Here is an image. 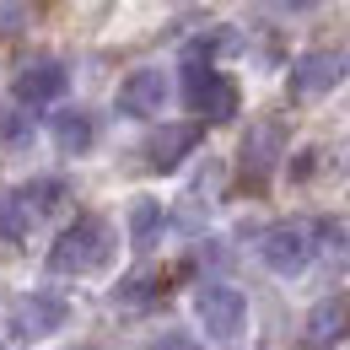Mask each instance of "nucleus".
I'll return each mask as SVG.
<instances>
[{
  "label": "nucleus",
  "instance_id": "1",
  "mask_svg": "<svg viewBox=\"0 0 350 350\" xmlns=\"http://www.w3.org/2000/svg\"><path fill=\"white\" fill-rule=\"evenodd\" d=\"M113 226L103 216H76L65 232H59V243L49 248V269L54 275H92V269H103V264L113 259Z\"/></svg>",
  "mask_w": 350,
  "mask_h": 350
},
{
  "label": "nucleus",
  "instance_id": "2",
  "mask_svg": "<svg viewBox=\"0 0 350 350\" xmlns=\"http://www.w3.org/2000/svg\"><path fill=\"white\" fill-rule=\"evenodd\" d=\"M194 323L205 329V340L232 345L248 329V297L237 286H200L194 291Z\"/></svg>",
  "mask_w": 350,
  "mask_h": 350
},
{
  "label": "nucleus",
  "instance_id": "3",
  "mask_svg": "<svg viewBox=\"0 0 350 350\" xmlns=\"http://www.w3.org/2000/svg\"><path fill=\"white\" fill-rule=\"evenodd\" d=\"M183 103L200 113V119H232L237 113V87L221 76L211 59H189V70H183Z\"/></svg>",
  "mask_w": 350,
  "mask_h": 350
},
{
  "label": "nucleus",
  "instance_id": "4",
  "mask_svg": "<svg viewBox=\"0 0 350 350\" xmlns=\"http://www.w3.org/2000/svg\"><path fill=\"white\" fill-rule=\"evenodd\" d=\"M318 254V243H312V226L307 221H280V226H269L259 243V259L275 269V275H302L307 264Z\"/></svg>",
  "mask_w": 350,
  "mask_h": 350
},
{
  "label": "nucleus",
  "instance_id": "5",
  "mask_svg": "<svg viewBox=\"0 0 350 350\" xmlns=\"http://www.w3.org/2000/svg\"><path fill=\"white\" fill-rule=\"evenodd\" d=\"M5 329H11L16 340H49V334L65 329V302H59V297H44V291H27V297L11 302Z\"/></svg>",
  "mask_w": 350,
  "mask_h": 350
},
{
  "label": "nucleus",
  "instance_id": "6",
  "mask_svg": "<svg viewBox=\"0 0 350 350\" xmlns=\"http://www.w3.org/2000/svg\"><path fill=\"white\" fill-rule=\"evenodd\" d=\"M113 103H119V113H124V119H157V113L167 108V70H157V65L130 70Z\"/></svg>",
  "mask_w": 350,
  "mask_h": 350
},
{
  "label": "nucleus",
  "instance_id": "7",
  "mask_svg": "<svg viewBox=\"0 0 350 350\" xmlns=\"http://www.w3.org/2000/svg\"><path fill=\"white\" fill-rule=\"evenodd\" d=\"M307 350H334L350 340V297H323V302L307 312V329H302Z\"/></svg>",
  "mask_w": 350,
  "mask_h": 350
},
{
  "label": "nucleus",
  "instance_id": "8",
  "mask_svg": "<svg viewBox=\"0 0 350 350\" xmlns=\"http://www.w3.org/2000/svg\"><path fill=\"white\" fill-rule=\"evenodd\" d=\"M340 76H345V59H340V54L307 49L302 59L291 65V92H297V97H323V92H334Z\"/></svg>",
  "mask_w": 350,
  "mask_h": 350
},
{
  "label": "nucleus",
  "instance_id": "9",
  "mask_svg": "<svg viewBox=\"0 0 350 350\" xmlns=\"http://www.w3.org/2000/svg\"><path fill=\"white\" fill-rule=\"evenodd\" d=\"M70 87V70L65 65H54V59H38V65H27V70H16V103H59Z\"/></svg>",
  "mask_w": 350,
  "mask_h": 350
},
{
  "label": "nucleus",
  "instance_id": "10",
  "mask_svg": "<svg viewBox=\"0 0 350 350\" xmlns=\"http://www.w3.org/2000/svg\"><path fill=\"white\" fill-rule=\"evenodd\" d=\"M194 140H200V135L189 130V124H167V130L151 135V146H146V162H151L157 173H173L178 162L194 151Z\"/></svg>",
  "mask_w": 350,
  "mask_h": 350
},
{
  "label": "nucleus",
  "instance_id": "11",
  "mask_svg": "<svg viewBox=\"0 0 350 350\" xmlns=\"http://www.w3.org/2000/svg\"><path fill=\"white\" fill-rule=\"evenodd\" d=\"M49 135H54L59 157H87V151H92V119L81 113V108H65V113H54Z\"/></svg>",
  "mask_w": 350,
  "mask_h": 350
},
{
  "label": "nucleus",
  "instance_id": "12",
  "mask_svg": "<svg viewBox=\"0 0 350 350\" xmlns=\"http://www.w3.org/2000/svg\"><path fill=\"white\" fill-rule=\"evenodd\" d=\"M275 146H280V124L269 119V124H259V130H254L248 140H243V167H248L254 178H259L264 167L275 162Z\"/></svg>",
  "mask_w": 350,
  "mask_h": 350
},
{
  "label": "nucleus",
  "instance_id": "13",
  "mask_svg": "<svg viewBox=\"0 0 350 350\" xmlns=\"http://www.w3.org/2000/svg\"><path fill=\"white\" fill-rule=\"evenodd\" d=\"M16 194L27 200V211H33V221H38V216H54V211H59L65 183H59V178H33V183H22Z\"/></svg>",
  "mask_w": 350,
  "mask_h": 350
},
{
  "label": "nucleus",
  "instance_id": "14",
  "mask_svg": "<svg viewBox=\"0 0 350 350\" xmlns=\"http://www.w3.org/2000/svg\"><path fill=\"white\" fill-rule=\"evenodd\" d=\"M157 232H162V200H135V205H130V237H135V248H151Z\"/></svg>",
  "mask_w": 350,
  "mask_h": 350
},
{
  "label": "nucleus",
  "instance_id": "15",
  "mask_svg": "<svg viewBox=\"0 0 350 350\" xmlns=\"http://www.w3.org/2000/svg\"><path fill=\"white\" fill-rule=\"evenodd\" d=\"M27 232H33L27 200H22V194H0V237H5V243H22Z\"/></svg>",
  "mask_w": 350,
  "mask_h": 350
},
{
  "label": "nucleus",
  "instance_id": "16",
  "mask_svg": "<svg viewBox=\"0 0 350 350\" xmlns=\"http://www.w3.org/2000/svg\"><path fill=\"white\" fill-rule=\"evenodd\" d=\"M232 49H237V33L216 27V33H200V38L189 44V59H211V54H232Z\"/></svg>",
  "mask_w": 350,
  "mask_h": 350
},
{
  "label": "nucleus",
  "instance_id": "17",
  "mask_svg": "<svg viewBox=\"0 0 350 350\" xmlns=\"http://www.w3.org/2000/svg\"><path fill=\"white\" fill-rule=\"evenodd\" d=\"M151 350H200L189 334H162V340H151Z\"/></svg>",
  "mask_w": 350,
  "mask_h": 350
},
{
  "label": "nucleus",
  "instance_id": "18",
  "mask_svg": "<svg viewBox=\"0 0 350 350\" xmlns=\"http://www.w3.org/2000/svg\"><path fill=\"white\" fill-rule=\"evenodd\" d=\"M280 5H291V11H307V5H318V0H280Z\"/></svg>",
  "mask_w": 350,
  "mask_h": 350
}]
</instances>
